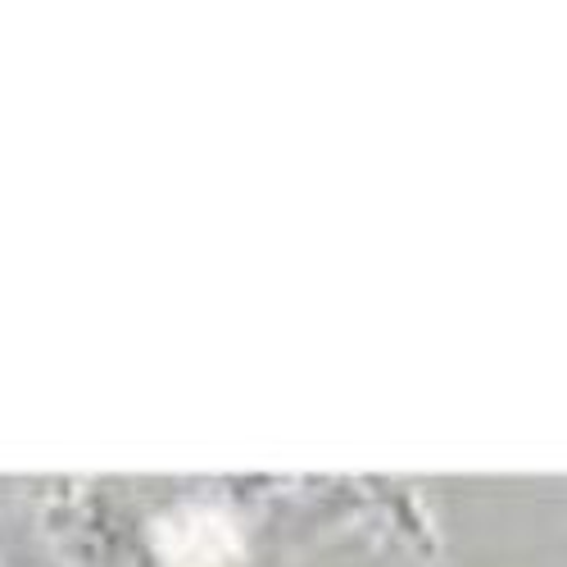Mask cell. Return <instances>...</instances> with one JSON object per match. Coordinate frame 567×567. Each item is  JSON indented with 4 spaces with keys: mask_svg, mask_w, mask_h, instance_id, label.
<instances>
[{
    "mask_svg": "<svg viewBox=\"0 0 567 567\" xmlns=\"http://www.w3.org/2000/svg\"><path fill=\"white\" fill-rule=\"evenodd\" d=\"M155 545L173 567H223L227 558H236L241 540L227 527V517L218 513H173L155 527Z\"/></svg>",
    "mask_w": 567,
    "mask_h": 567,
    "instance_id": "1",
    "label": "cell"
}]
</instances>
